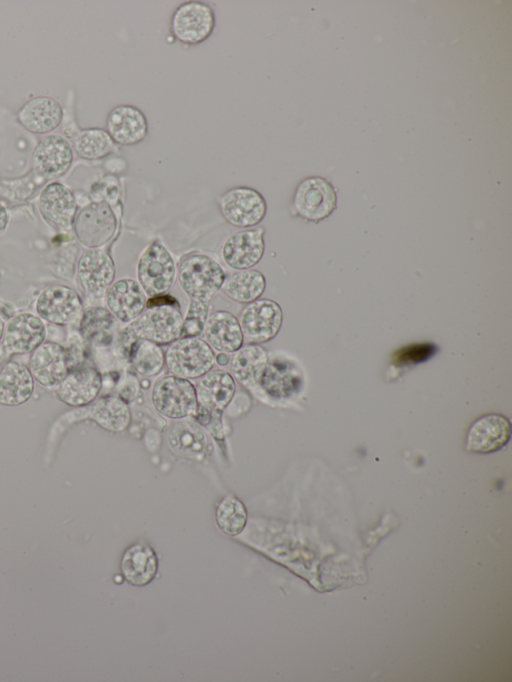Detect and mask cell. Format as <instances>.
<instances>
[{"instance_id":"obj_4","label":"cell","mask_w":512,"mask_h":682,"mask_svg":"<svg viewBox=\"0 0 512 682\" xmlns=\"http://www.w3.org/2000/svg\"><path fill=\"white\" fill-rule=\"evenodd\" d=\"M165 365L169 372L184 379H196L210 371L215 364V353L199 337H180L165 351Z\"/></svg>"},{"instance_id":"obj_15","label":"cell","mask_w":512,"mask_h":682,"mask_svg":"<svg viewBox=\"0 0 512 682\" xmlns=\"http://www.w3.org/2000/svg\"><path fill=\"white\" fill-rule=\"evenodd\" d=\"M511 437L510 421L500 414H486L476 419L466 434L469 452L487 454L504 447Z\"/></svg>"},{"instance_id":"obj_38","label":"cell","mask_w":512,"mask_h":682,"mask_svg":"<svg viewBox=\"0 0 512 682\" xmlns=\"http://www.w3.org/2000/svg\"><path fill=\"white\" fill-rule=\"evenodd\" d=\"M9 222V214L6 207L0 202V233L4 231Z\"/></svg>"},{"instance_id":"obj_21","label":"cell","mask_w":512,"mask_h":682,"mask_svg":"<svg viewBox=\"0 0 512 682\" xmlns=\"http://www.w3.org/2000/svg\"><path fill=\"white\" fill-rule=\"evenodd\" d=\"M28 368L41 385H58L70 370L68 353L58 343L43 342L31 352Z\"/></svg>"},{"instance_id":"obj_37","label":"cell","mask_w":512,"mask_h":682,"mask_svg":"<svg viewBox=\"0 0 512 682\" xmlns=\"http://www.w3.org/2000/svg\"><path fill=\"white\" fill-rule=\"evenodd\" d=\"M138 385V381L135 377H128V381L123 385L119 392V397L125 402L133 400L138 393Z\"/></svg>"},{"instance_id":"obj_13","label":"cell","mask_w":512,"mask_h":682,"mask_svg":"<svg viewBox=\"0 0 512 682\" xmlns=\"http://www.w3.org/2000/svg\"><path fill=\"white\" fill-rule=\"evenodd\" d=\"M265 229L263 227L244 229L228 236L221 246V258L226 266L234 270L251 269L264 254Z\"/></svg>"},{"instance_id":"obj_40","label":"cell","mask_w":512,"mask_h":682,"mask_svg":"<svg viewBox=\"0 0 512 682\" xmlns=\"http://www.w3.org/2000/svg\"><path fill=\"white\" fill-rule=\"evenodd\" d=\"M4 330H5V324H4L3 319L0 316V341L4 336Z\"/></svg>"},{"instance_id":"obj_10","label":"cell","mask_w":512,"mask_h":682,"mask_svg":"<svg viewBox=\"0 0 512 682\" xmlns=\"http://www.w3.org/2000/svg\"><path fill=\"white\" fill-rule=\"evenodd\" d=\"M238 321L246 342L261 344L278 334L283 322V312L276 301L258 298L243 307Z\"/></svg>"},{"instance_id":"obj_1","label":"cell","mask_w":512,"mask_h":682,"mask_svg":"<svg viewBox=\"0 0 512 682\" xmlns=\"http://www.w3.org/2000/svg\"><path fill=\"white\" fill-rule=\"evenodd\" d=\"M177 274L178 283L189 298L180 337H198L210 313V302L221 290L226 274L215 259L199 253L185 257Z\"/></svg>"},{"instance_id":"obj_19","label":"cell","mask_w":512,"mask_h":682,"mask_svg":"<svg viewBox=\"0 0 512 682\" xmlns=\"http://www.w3.org/2000/svg\"><path fill=\"white\" fill-rule=\"evenodd\" d=\"M105 130L118 146H132L146 138L148 120L139 108L121 104L107 114Z\"/></svg>"},{"instance_id":"obj_35","label":"cell","mask_w":512,"mask_h":682,"mask_svg":"<svg viewBox=\"0 0 512 682\" xmlns=\"http://www.w3.org/2000/svg\"><path fill=\"white\" fill-rule=\"evenodd\" d=\"M215 521L224 534L238 535L247 522L246 508L238 498L231 495L225 496L216 507Z\"/></svg>"},{"instance_id":"obj_36","label":"cell","mask_w":512,"mask_h":682,"mask_svg":"<svg viewBox=\"0 0 512 682\" xmlns=\"http://www.w3.org/2000/svg\"><path fill=\"white\" fill-rule=\"evenodd\" d=\"M434 352L432 344H414L399 350L394 360L399 365L415 364L427 360Z\"/></svg>"},{"instance_id":"obj_29","label":"cell","mask_w":512,"mask_h":682,"mask_svg":"<svg viewBox=\"0 0 512 682\" xmlns=\"http://www.w3.org/2000/svg\"><path fill=\"white\" fill-rule=\"evenodd\" d=\"M73 152L85 160L104 158L118 150V145L103 128L65 129Z\"/></svg>"},{"instance_id":"obj_30","label":"cell","mask_w":512,"mask_h":682,"mask_svg":"<svg viewBox=\"0 0 512 682\" xmlns=\"http://www.w3.org/2000/svg\"><path fill=\"white\" fill-rule=\"evenodd\" d=\"M121 571L125 579L136 586L148 584L157 572V557L145 543L130 546L123 554Z\"/></svg>"},{"instance_id":"obj_23","label":"cell","mask_w":512,"mask_h":682,"mask_svg":"<svg viewBox=\"0 0 512 682\" xmlns=\"http://www.w3.org/2000/svg\"><path fill=\"white\" fill-rule=\"evenodd\" d=\"M202 333L212 349L224 353H234L244 341L238 318L226 310L209 313Z\"/></svg>"},{"instance_id":"obj_8","label":"cell","mask_w":512,"mask_h":682,"mask_svg":"<svg viewBox=\"0 0 512 682\" xmlns=\"http://www.w3.org/2000/svg\"><path fill=\"white\" fill-rule=\"evenodd\" d=\"M151 401L155 409L170 419H182L194 415L197 410V395L189 379L168 375L153 386Z\"/></svg>"},{"instance_id":"obj_9","label":"cell","mask_w":512,"mask_h":682,"mask_svg":"<svg viewBox=\"0 0 512 682\" xmlns=\"http://www.w3.org/2000/svg\"><path fill=\"white\" fill-rule=\"evenodd\" d=\"M73 230L78 241L89 249L100 248L115 235L117 219L107 201L91 202L77 212Z\"/></svg>"},{"instance_id":"obj_33","label":"cell","mask_w":512,"mask_h":682,"mask_svg":"<svg viewBox=\"0 0 512 682\" xmlns=\"http://www.w3.org/2000/svg\"><path fill=\"white\" fill-rule=\"evenodd\" d=\"M125 351L133 369L140 376H155L164 367V352L160 345L152 341L145 339L135 340Z\"/></svg>"},{"instance_id":"obj_6","label":"cell","mask_w":512,"mask_h":682,"mask_svg":"<svg viewBox=\"0 0 512 682\" xmlns=\"http://www.w3.org/2000/svg\"><path fill=\"white\" fill-rule=\"evenodd\" d=\"M216 18L212 7L202 1H185L173 11L170 31L180 43L195 46L206 41L213 33Z\"/></svg>"},{"instance_id":"obj_32","label":"cell","mask_w":512,"mask_h":682,"mask_svg":"<svg viewBox=\"0 0 512 682\" xmlns=\"http://www.w3.org/2000/svg\"><path fill=\"white\" fill-rule=\"evenodd\" d=\"M168 443L178 455L196 459L204 453L206 436L199 425L190 421H180L171 427Z\"/></svg>"},{"instance_id":"obj_11","label":"cell","mask_w":512,"mask_h":682,"mask_svg":"<svg viewBox=\"0 0 512 682\" xmlns=\"http://www.w3.org/2000/svg\"><path fill=\"white\" fill-rule=\"evenodd\" d=\"M334 187L322 177H308L295 189L292 206L294 212L306 221L319 222L336 208Z\"/></svg>"},{"instance_id":"obj_2","label":"cell","mask_w":512,"mask_h":682,"mask_svg":"<svg viewBox=\"0 0 512 682\" xmlns=\"http://www.w3.org/2000/svg\"><path fill=\"white\" fill-rule=\"evenodd\" d=\"M183 320L180 304L174 297L167 294L150 297L140 316L122 330L120 341L125 350L138 339L170 344L180 338Z\"/></svg>"},{"instance_id":"obj_27","label":"cell","mask_w":512,"mask_h":682,"mask_svg":"<svg viewBox=\"0 0 512 682\" xmlns=\"http://www.w3.org/2000/svg\"><path fill=\"white\" fill-rule=\"evenodd\" d=\"M300 377L289 360L269 358L259 379V388L273 398H285L296 391Z\"/></svg>"},{"instance_id":"obj_39","label":"cell","mask_w":512,"mask_h":682,"mask_svg":"<svg viewBox=\"0 0 512 682\" xmlns=\"http://www.w3.org/2000/svg\"><path fill=\"white\" fill-rule=\"evenodd\" d=\"M230 362V357L228 353L224 352H219L217 355H215V363H217L220 366H226Z\"/></svg>"},{"instance_id":"obj_12","label":"cell","mask_w":512,"mask_h":682,"mask_svg":"<svg viewBox=\"0 0 512 682\" xmlns=\"http://www.w3.org/2000/svg\"><path fill=\"white\" fill-rule=\"evenodd\" d=\"M74 152L67 138L59 134L43 137L32 152L31 168L47 182L63 176L71 167Z\"/></svg>"},{"instance_id":"obj_41","label":"cell","mask_w":512,"mask_h":682,"mask_svg":"<svg viewBox=\"0 0 512 682\" xmlns=\"http://www.w3.org/2000/svg\"><path fill=\"white\" fill-rule=\"evenodd\" d=\"M149 380L144 378L140 381V386L144 389H147L149 387Z\"/></svg>"},{"instance_id":"obj_26","label":"cell","mask_w":512,"mask_h":682,"mask_svg":"<svg viewBox=\"0 0 512 682\" xmlns=\"http://www.w3.org/2000/svg\"><path fill=\"white\" fill-rule=\"evenodd\" d=\"M34 380L29 368L20 362L9 361L0 370V404L17 406L32 395Z\"/></svg>"},{"instance_id":"obj_25","label":"cell","mask_w":512,"mask_h":682,"mask_svg":"<svg viewBox=\"0 0 512 682\" xmlns=\"http://www.w3.org/2000/svg\"><path fill=\"white\" fill-rule=\"evenodd\" d=\"M268 360V353L262 346L247 343L230 358V374L245 388L256 391L260 389L259 379Z\"/></svg>"},{"instance_id":"obj_17","label":"cell","mask_w":512,"mask_h":682,"mask_svg":"<svg viewBox=\"0 0 512 682\" xmlns=\"http://www.w3.org/2000/svg\"><path fill=\"white\" fill-rule=\"evenodd\" d=\"M38 208L44 220L58 230H69L77 214V201L64 184H46L39 195Z\"/></svg>"},{"instance_id":"obj_34","label":"cell","mask_w":512,"mask_h":682,"mask_svg":"<svg viewBox=\"0 0 512 682\" xmlns=\"http://www.w3.org/2000/svg\"><path fill=\"white\" fill-rule=\"evenodd\" d=\"M115 317L103 307H91L84 311L79 331L81 336L88 342L107 346L113 339Z\"/></svg>"},{"instance_id":"obj_5","label":"cell","mask_w":512,"mask_h":682,"mask_svg":"<svg viewBox=\"0 0 512 682\" xmlns=\"http://www.w3.org/2000/svg\"><path fill=\"white\" fill-rule=\"evenodd\" d=\"M176 275L175 261L160 241L154 240L140 254L137 278L146 296L165 294L174 284Z\"/></svg>"},{"instance_id":"obj_20","label":"cell","mask_w":512,"mask_h":682,"mask_svg":"<svg viewBox=\"0 0 512 682\" xmlns=\"http://www.w3.org/2000/svg\"><path fill=\"white\" fill-rule=\"evenodd\" d=\"M105 298L107 309L123 323H130L140 316L147 303L144 290L132 278L114 281L107 289Z\"/></svg>"},{"instance_id":"obj_22","label":"cell","mask_w":512,"mask_h":682,"mask_svg":"<svg viewBox=\"0 0 512 682\" xmlns=\"http://www.w3.org/2000/svg\"><path fill=\"white\" fill-rule=\"evenodd\" d=\"M63 116V107L56 99L49 96H36L19 108L16 119L26 131L43 135L57 129Z\"/></svg>"},{"instance_id":"obj_31","label":"cell","mask_w":512,"mask_h":682,"mask_svg":"<svg viewBox=\"0 0 512 682\" xmlns=\"http://www.w3.org/2000/svg\"><path fill=\"white\" fill-rule=\"evenodd\" d=\"M266 288L263 273L255 269L236 270L225 276L222 292L232 301L248 304L261 298Z\"/></svg>"},{"instance_id":"obj_14","label":"cell","mask_w":512,"mask_h":682,"mask_svg":"<svg viewBox=\"0 0 512 682\" xmlns=\"http://www.w3.org/2000/svg\"><path fill=\"white\" fill-rule=\"evenodd\" d=\"M36 311L46 321L65 325L76 320L82 311L78 293L66 285H51L45 288L36 300Z\"/></svg>"},{"instance_id":"obj_28","label":"cell","mask_w":512,"mask_h":682,"mask_svg":"<svg viewBox=\"0 0 512 682\" xmlns=\"http://www.w3.org/2000/svg\"><path fill=\"white\" fill-rule=\"evenodd\" d=\"M81 417L93 419L107 431L121 432L129 426L131 412L127 402L118 396L109 395L81 410Z\"/></svg>"},{"instance_id":"obj_24","label":"cell","mask_w":512,"mask_h":682,"mask_svg":"<svg viewBox=\"0 0 512 682\" xmlns=\"http://www.w3.org/2000/svg\"><path fill=\"white\" fill-rule=\"evenodd\" d=\"M46 336L42 320L31 313H20L12 317L4 330V342L15 354L29 353L43 343Z\"/></svg>"},{"instance_id":"obj_16","label":"cell","mask_w":512,"mask_h":682,"mask_svg":"<svg viewBox=\"0 0 512 682\" xmlns=\"http://www.w3.org/2000/svg\"><path fill=\"white\" fill-rule=\"evenodd\" d=\"M77 277L83 289L90 295L106 293L114 282L116 268L110 254L101 248L84 251L77 261Z\"/></svg>"},{"instance_id":"obj_7","label":"cell","mask_w":512,"mask_h":682,"mask_svg":"<svg viewBox=\"0 0 512 682\" xmlns=\"http://www.w3.org/2000/svg\"><path fill=\"white\" fill-rule=\"evenodd\" d=\"M218 208L228 224L248 229L257 226L264 219L267 203L256 189L236 186L218 198Z\"/></svg>"},{"instance_id":"obj_3","label":"cell","mask_w":512,"mask_h":682,"mask_svg":"<svg viewBox=\"0 0 512 682\" xmlns=\"http://www.w3.org/2000/svg\"><path fill=\"white\" fill-rule=\"evenodd\" d=\"M196 422L206 426L217 438L222 437L221 416L235 394V380L223 369H211L196 385Z\"/></svg>"},{"instance_id":"obj_18","label":"cell","mask_w":512,"mask_h":682,"mask_svg":"<svg viewBox=\"0 0 512 682\" xmlns=\"http://www.w3.org/2000/svg\"><path fill=\"white\" fill-rule=\"evenodd\" d=\"M102 387L99 371L90 365L80 364L71 369L58 384L56 393L59 400L73 407L86 406L98 396Z\"/></svg>"}]
</instances>
